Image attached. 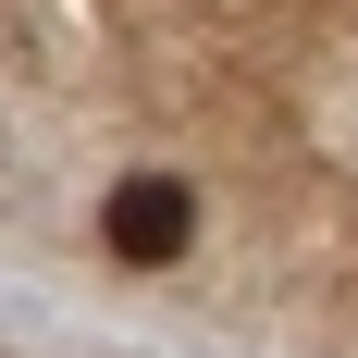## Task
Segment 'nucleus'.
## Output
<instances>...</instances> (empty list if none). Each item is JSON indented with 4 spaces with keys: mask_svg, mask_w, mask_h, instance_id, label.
Segmentation results:
<instances>
[{
    "mask_svg": "<svg viewBox=\"0 0 358 358\" xmlns=\"http://www.w3.org/2000/svg\"><path fill=\"white\" fill-rule=\"evenodd\" d=\"M99 235H111L124 272H173V259L198 248V198H185L173 173H124V185H111V210H99Z\"/></svg>",
    "mask_w": 358,
    "mask_h": 358,
    "instance_id": "f257e3e1",
    "label": "nucleus"
}]
</instances>
